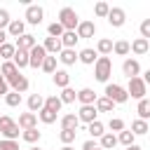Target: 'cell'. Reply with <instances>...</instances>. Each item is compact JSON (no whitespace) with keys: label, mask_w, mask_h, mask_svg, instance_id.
Listing matches in <instances>:
<instances>
[{"label":"cell","mask_w":150,"mask_h":150,"mask_svg":"<svg viewBox=\"0 0 150 150\" xmlns=\"http://www.w3.org/2000/svg\"><path fill=\"white\" fill-rule=\"evenodd\" d=\"M112 75V61L108 56H98L94 63V77L98 82H108V77Z\"/></svg>","instance_id":"1"},{"label":"cell","mask_w":150,"mask_h":150,"mask_svg":"<svg viewBox=\"0 0 150 150\" xmlns=\"http://www.w3.org/2000/svg\"><path fill=\"white\" fill-rule=\"evenodd\" d=\"M59 23L63 26V30H75L80 26V16H77V12L73 7H63L59 12Z\"/></svg>","instance_id":"2"},{"label":"cell","mask_w":150,"mask_h":150,"mask_svg":"<svg viewBox=\"0 0 150 150\" xmlns=\"http://www.w3.org/2000/svg\"><path fill=\"white\" fill-rule=\"evenodd\" d=\"M0 134H2L5 141H16V138H19V124H16L12 117L2 115V117H0Z\"/></svg>","instance_id":"3"},{"label":"cell","mask_w":150,"mask_h":150,"mask_svg":"<svg viewBox=\"0 0 150 150\" xmlns=\"http://www.w3.org/2000/svg\"><path fill=\"white\" fill-rule=\"evenodd\" d=\"M145 91H148V84L141 80V77H131L129 80V84H127V94L131 96V98H145Z\"/></svg>","instance_id":"4"},{"label":"cell","mask_w":150,"mask_h":150,"mask_svg":"<svg viewBox=\"0 0 150 150\" xmlns=\"http://www.w3.org/2000/svg\"><path fill=\"white\" fill-rule=\"evenodd\" d=\"M105 98H110L112 103H127L129 101V94L120 84H105Z\"/></svg>","instance_id":"5"},{"label":"cell","mask_w":150,"mask_h":150,"mask_svg":"<svg viewBox=\"0 0 150 150\" xmlns=\"http://www.w3.org/2000/svg\"><path fill=\"white\" fill-rule=\"evenodd\" d=\"M45 59H47V52H45L42 45H35V47L28 52V66H30V68H40Z\"/></svg>","instance_id":"6"},{"label":"cell","mask_w":150,"mask_h":150,"mask_svg":"<svg viewBox=\"0 0 150 150\" xmlns=\"http://www.w3.org/2000/svg\"><path fill=\"white\" fill-rule=\"evenodd\" d=\"M42 16H45V9H42L40 5H28V7H26V21H28L30 26L42 23Z\"/></svg>","instance_id":"7"},{"label":"cell","mask_w":150,"mask_h":150,"mask_svg":"<svg viewBox=\"0 0 150 150\" xmlns=\"http://www.w3.org/2000/svg\"><path fill=\"white\" fill-rule=\"evenodd\" d=\"M108 23L112 26V28H120V26H124V21H127V14H124V9L122 7H110V12H108Z\"/></svg>","instance_id":"8"},{"label":"cell","mask_w":150,"mask_h":150,"mask_svg":"<svg viewBox=\"0 0 150 150\" xmlns=\"http://www.w3.org/2000/svg\"><path fill=\"white\" fill-rule=\"evenodd\" d=\"M96 115H98L96 105H82V108H80V112H77V120H80V122L91 124V122H96Z\"/></svg>","instance_id":"9"},{"label":"cell","mask_w":150,"mask_h":150,"mask_svg":"<svg viewBox=\"0 0 150 150\" xmlns=\"http://www.w3.org/2000/svg\"><path fill=\"white\" fill-rule=\"evenodd\" d=\"M23 33H26V21H21V19H12L9 26H7V35H9V38H21Z\"/></svg>","instance_id":"10"},{"label":"cell","mask_w":150,"mask_h":150,"mask_svg":"<svg viewBox=\"0 0 150 150\" xmlns=\"http://www.w3.org/2000/svg\"><path fill=\"white\" fill-rule=\"evenodd\" d=\"M122 73L131 80V77H138V73H141V63L136 61V59H127L124 63H122Z\"/></svg>","instance_id":"11"},{"label":"cell","mask_w":150,"mask_h":150,"mask_svg":"<svg viewBox=\"0 0 150 150\" xmlns=\"http://www.w3.org/2000/svg\"><path fill=\"white\" fill-rule=\"evenodd\" d=\"M75 33H77V38H94L96 23L94 21H80V26L75 28Z\"/></svg>","instance_id":"12"},{"label":"cell","mask_w":150,"mask_h":150,"mask_svg":"<svg viewBox=\"0 0 150 150\" xmlns=\"http://www.w3.org/2000/svg\"><path fill=\"white\" fill-rule=\"evenodd\" d=\"M0 75H2V80L9 84V82H12V80L19 75V68H16L12 61H5V63H2V68H0Z\"/></svg>","instance_id":"13"},{"label":"cell","mask_w":150,"mask_h":150,"mask_svg":"<svg viewBox=\"0 0 150 150\" xmlns=\"http://www.w3.org/2000/svg\"><path fill=\"white\" fill-rule=\"evenodd\" d=\"M96 98H98V96H96V91H94V89H89V87H84V89H80V91H77V101H80L82 105H94V103H96Z\"/></svg>","instance_id":"14"},{"label":"cell","mask_w":150,"mask_h":150,"mask_svg":"<svg viewBox=\"0 0 150 150\" xmlns=\"http://www.w3.org/2000/svg\"><path fill=\"white\" fill-rule=\"evenodd\" d=\"M35 45H38V42H35V35H30V33H23L21 38H16V49L30 52V49H33Z\"/></svg>","instance_id":"15"},{"label":"cell","mask_w":150,"mask_h":150,"mask_svg":"<svg viewBox=\"0 0 150 150\" xmlns=\"http://www.w3.org/2000/svg\"><path fill=\"white\" fill-rule=\"evenodd\" d=\"M23 131L26 129H35V124H38V115L35 112H23V115H19V122H16Z\"/></svg>","instance_id":"16"},{"label":"cell","mask_w":150,"mask_h":150,"mask_svg":"<svg viewBox=\"0 0 150 150\" xmlns=\"http://www.w3.org/2000/svg\"><path fill=\"white\" fill-rule=\"evenodd\" d=\"M42 47H45V52H47V54H54V56H56V54H61V49H63L61 38H47Z\"/></svg>","instance_id":"17"},{"label":"cell","mask_w":150,"mask_h":150,"mask_svg":"<svg viewBox=\"0 0 150 150\" xmlns=\"http://www.w3.org/2000/svg\"><path fill=\"white\" fill-rule=\"evenodd\" d=\"M96 59H98V54H96V49H91V47H87V49H82V52L77 54V61H82V63H87V66H94Z\"/></svg>","instance_id":"18"},{"label":"cell","mask_w":150,"mask_h":150,"mask_svg":"<svg viewBox=\"0 0 150 150\" xmlns=\"http://www.w3.org/2000/svg\"><path fill=\"white\" fill-rule=\"evenodd\" d=\"M9 87H12V91H16V94H23V91L28 89V77L19 73V75H16V77L9 82Z\"/></svg>","instance_id":"19"},{"label":"cell","mask_w":150,"mask_h":150,"mask_svg":"<svg viewBox=\"0 0 150 150\" xmlns=\"http://www.w3.org/2000/svg\"><path fill=\"white\" fill-rule=\"evenodd\" d=\"M42 108H45V98H42V94H30V96H28V110L38 115Z\"/></svg>","instance_id":"20"},{"label":"cell","mask_w":150,"mask_h":150,"mask_svg":"<svg viewBox=\"0 0 150 150\" xmlns=\"http://www.w3.org/2000/svg\"><path fill=\"white\" fill-rule=\"evenodd\" d=\"M77 33L75 30H66L63 35H61V45H63V49H75V45H77Z\"/></svg>","instance_id":"21"},{"label":"cell","mask_w":150,"mask_h":150,"mask_svg":"<svg viewBox=\"0 0 150 150\" xmlns=\"http://www.w3.org/2000/svg\"><path fill=\"white\" fill-rule=\"evenodd\" d=\"M77 124H80V120H77V115H73V112H68V115H63V117H61V129L77 131Z\"/></svg>","instance_id":"22"},{"label":"cell","mask_w":150,"mask_h":150,"mask_svg":"<svg viewBox=\"0 0 150 150\" xmlns=\"http://www.w3.org/2000/svg\"><path fill=\"white\" fill-rule=\"evenodd\" d=\"M136 112H138V120L148 122V120H150V98H141V101H138Z\"/></svg>","instance_id":"23"},{"label":"cell","mask_w":150,"mask_h":150,"mask_svg":"<svg viewBox=\"0 0 150 150\" xmlns=\"http://www.w3.org/2000/svg\"><path fill=\"white\" fill-rule=\"evenodd\" d=\"M59 61H61L63 66H73V63L77 61V52H75V49H61Z\"/></svg>","instance_id":"24"},{"label":"cell","mask_w":150,"mask_h":150,"mask_svg":"<svg viewBox=\"0 0 150 150\" xmlns=\"http://www.w3.org/2000/svg\"><path fill=\"white\" fill-rule=\"evenodd\" d=\"M112 40H108V38H101L98 42H96V54H103V56H108L110 52H112Z\"/></svg>","instance_id":"25"},{"label":"cell","mask_w":150,"mask_h":150,"mask_svg":"<svg viewBox=\"0 0 150 150\" xmlns=\"http://www.w3.org/2000/svg\"><path fill=\"white\" fill-rule=\"evenodd\" d=\"M12 63L21 70V68H26L28 66V52H23V49H16L14 52V59H12Z\"/></svg>","instance_id":"26"},{"label":"cell","mask_w":150,"mask_h":150,"mask_svg":"<svg viewBox=\"0 0 150 150\" xmlns=\"http://www.w3.org/2000/svg\"><path fill=\"white\" fill-rule=\"evenodd\" d=\"M148 49H150V42L143 40V38H136V40L131 42V52H134V54H145Z\"/></svg>","instance_id":"27"},{"label":"cell","mask_w":150,"mask_h":150,"mask_svg":"<svg viewBox=\"0 0 150 150\" xmlns=\"http://www.w3.org/2000/svg\"><path fill=\"white\" fill-rule=\"evenodd\" d=\"M54 84L61 87V89H66V87L70 84V75H68L66 70H56V73H54Z\"/></svg>","instance_id":"28"},{"label":"cell","mask_w":150,"mask_h":150,"mask_svg":"<svg viewBox=\"0 0 150 150\" xmlns=\"http://www.w3.org/2000/svg\"><path fill=\"white\" fill-rule=\"evenodd\" d=\"M96 110L98 112H112V108H115V103L110 101V98H105V96H101V98H96Z\"/></svg>","instance_id":"29"},{"label":"cell","mask_w":150,"mask_h":150,"mask_svg":"<svg viewBox=\"0 0 150 150\" xmlns=\"http://www.w3.org/2000/svg\"><path fill=\"white\" fill-rule=\"evenodd\" d=\"M115 145H117V136L115 134H103L101 136V145H98L101 150H112Z\"/></svg>","instance_id":"30"},{"label":"cell","mask_w":150,"mask_h":150,"mask_svg":"<svg viewBox=\"0 0 150 150\" xmlns=\"http://www.w3.org/2000/svg\"><path fill=\"white\" fill-rule=\"evenodd\" d=\"M112 52H115L117 56H127V54L131 52V45H129L127 40H117V42L112 45Z\"/></svg>","instance_id":"31"},{"label":"cell","mask_w":150,"mask_h":150,"mask_svg":"<svg viewBox=\"0 0 150 150\" xmlns=\"http://www.w3.org/2000/svg\"><path fill=\"white\" fill-rule=\"evenodd\" d=\"M61 105H63V103H61V98H59V96H47V98H45V108H47V110H52V112H56V115H59Z\"/></svg>","instance_id":"32"},{"label":"cell","mask_w":150,"mask_h":150,"mask_svg":"<svg viewBox=\"0 0 150 150\" xmlns=\"http://www.w3.org/2000/svg\"><path fill=\"white\" fill-rule=\"evenodd\" d=\"M148 122H143V120H134L131 122V134L134 136H143V134H148Z\"/></svg>","instance_id":"33"},{"label":"cell","mask_w":150,"mask_h":150,"mask_svg":"<svg viewBox=\"0 0 150 150\" xmlns=\"http://www.w3.org/2000/svg\"><path fill=\"white\" fill-rule=\"evenodd\" d=\"M14 52H16V45H9V42H5V45L0 47V59H5V61H12V59H14Z\"/></svg>","instance_id":"34"},{"label":"cell","mask_w":150,"mask_h":150,"mask_svg":"<svg viewBox=\"0 0 150 150\" xmlns=\"http://www.w3.org/2000/svg\"><path fill=\"white\" fill-rule=\"evenodd\" d=\"M38 117H40V122H45V124H54L56 122V112H52V110H47V108H42L40 112H38Z\"/></svg>","instance_id":"35"},{"label":"cell","mask_w":150,"mask_h":150,"mask_svg":"<svg viewBox=\"0 0 150 150\" xmlns=\"http://www.w3.org/2000/svg\"><path fill=\"white\" fill-rule=\"evenodd\" d=\"M21 138H23L26 143H38V141H40V131H38V127H35V129H26V131L21 134Z\"/></svg>","instance_id":"36"},{"label":"cell","mask_w":150,"mask_h":150,"mask_svg":"<svg viewBox=\"0 0 150 150\" xmlns=\"http://www.w3.org/2000/svg\"><path fill=\"white\" fill-rule=\"evenodd\" d=\"M40 68H42L45 73H52V75H54V73H56V56H47Z\"/></svg>","instance_id":"37"},{"label":"cell","mask_w":150,"mask_h":150,"mask_svg":"<svg viewBox=\"0 0 150 150\" xmlns=\"http://www.w3.org/2000/svg\"><path fill=\"white\" fill-rule=\"evenodd\" d=\"M59 98H61V103H73V101L77 98V91H75V89H70V87H66V89L61 91V96H59Z\"/></svg>","instance_id":"38"},{"label":"cell","mask_w":150,"mask_h":150,"mask_svg":"<svg viewBox=\"0 0 150 150\" xmlns=\"http://www.w3.org/2000/svg\"><path fill=\"white\" fill-rule=\"evenodd\" d=\"M87 131H89V134H91L94 138H101V136L105 134V131H103V124H101L98 120H96V122H91V124L87 127Z\"/></svg>","instance_id":"39"},{"label":"cell","mask_w":150,"mask_h":150,"mask_svg":"<svg viewBox=\"0 0 150 150\" xmlns=\"http://www.w3.org/2000/svg\"><path fill=\"white\" fill-rule=\"evenodd\" d=\"M75 136H77V131H70V129H61V134H59V138H61L63 145H70L75 141Z\"/></svg>","instance_id":"40"},{"label":"cell","mask_w":150,"mask_h":150,"mask_svg":"<svg viewBox=\"0 0 150 150\" xmlns=\"http://www.w3.org/2000/svg\"><path fill=\"white\" fill-rule=\"evenodd\" d=\"M47 33H49V38H61V35H63L66 30H63V26H61L59 21H54V23H49Z\"/></svg>","instance_id":"41"},{"label":"cell","mask_w":150,"mask_h":150,"mask_svg":"<svg viewBox=\"0 0 150 150\" xmlns=\"http://www.w3.org/2000/svg\"><path fill=\"white\" fill-rule=\"evenodd\" d=\"M5 103H7L9 108H16V105H21V94H16V91H9V94L5 96Z\"/></svg>","instance_id":"42"},{"label":"cell","mask_w":150,"mask_h":150,"mask_svg":"<svg viewBox=\"0 0 150 150\" xmlns=\"http://www.w3.org/2000/svg\"><path fill=\"white\" fill-rule=\"evenodd\" d=\"M117 143H122V145H134V134L131 131H120V136H117Z\"/></svg>","instance_id":"43"},{"label":"cell","mask_w":150,"mask_h":150,"mask_svg":"<svg viewBox=\"0 0 150 150\" xmlns=\"http://www.w3.org/2000/svg\"><path fill=\"white\" fill-rule=\"evenodd\" d=\"M108 12H110V5L108 2H96V7H94V14L96 16H108Z\"/></svg>","instance_id":"44"},{"label":"cell","mask_w":150,"mask_h":150,"mask_svg":"<svg viewBox=\"0 0 150 150\" xmlns=\"http://www.w3.org/2000/svg\"><path fill=\"white\" fill-rule=\"evenodd\" d=\"M138 30H141V38L150 42V19H143V21H141V28H138Z\"/></svg>","instance_id":"45"},{"label":"cell","mask_w":150,"mask_h":150,"mask_svg":"<svg viewBox=\"0 0 150 150\" xmlns=\"http://www.w3.org/2000/svg\"><path fill=\"white\" fill-rule=\"evenodd\" d=\"M108 127H110L112 131H124V122H122L120 117H110V122H108Z\"/></svg>","instance_id":"46"},{"label":"cell","mask_w":150,"mask_h":150,"mask_svg":"<svg viewBox=\"0 0 150 150\" xmlns=\"http://www.w3.org/2000/svg\"><path fill=\"white\" fill-rule=\"evenodd\" d=\"M9 21H12V19H9V12H7V9H0V30H5V28L9 26Z\"/></svg>","instance_id":"47"},{"label":"cell","mask_w":150,"mask_h":150,"mask_svg":"<svg viewBox=\"0 0 150 150\" xmlns=\"http://www.w3.org/2000/svg\"><path fill=\"white\" fill-rule=\"evenodd\" d=\"M0 150H19V143L16 141H0Z\"/></svg>","instance_id":"48"},{"label":"cell","mask_w":150,"mask_h":150,"mask_svg":"<svg viewBox=\"0 0 150 150\" xmlns=\"http://www.w3.org/2000/svg\"><path fill=\"white\" fill-rule=\"evenodd\" d=\"M9 94V84L2 80V75H0V96H7Z\"/></svg>","instance_id":"49"},{"label":"cell","mask_w":150,"mask_h":150,"mask_svg":"<svg viewBox=\"0 0 150 150\" xmlns=\"http://www.w3.org/2000/svg\"><path fill=\"white\" fill-rule=\"evenodd\" d=\"M82 150H101V148H98L94 141H84V143H82Z\"/></svg>","instance_id":"50"},{"label":"cell","mask_w":150,"mask_h":150,"mask_svg":"<svg viewBox=\"0 0 150 150\" xmlns=\"http://www.w3.org/2000/svg\"><path fill=\"white\" fill-rule=\"evenodd\" d=\"M7 38H9V35H7V30H0V47L7 42Z\"/></svg>","instance_id":"51"},{"label":"cell","mask_w":150,"mask_h":150,"mask_svg":"<svg viewBox=\"0 0 150 150\" xmlns=\"http://www.w3.org/2000/svg\"><path fill=\"white\" fill-rule=\"evenodd\" d=\"M141 80H143V82H145V84H150V68H148V70H145V75H143V77H141Z\"/></svg>","instance_id":"52"},{"label":"cell","mask_w":150,"mask_h":150,"mask_svg":"<svg viewBox=\"0 0 150 150\" xmlns=\"http://www.w3.org/2000/svg\"><path fill=\"white\" fill-rule=\"evenodd\" d=\"M127 150H143V148H141V145H136V143H134V145H129V148H127Z\"/></svg>","instance_id":"53"},{"label":"cell","mask_w":150,"mask_h":150,"mask_svg":"<svg viewBox=\"0 0 150 150\" xmlns=\"http://www.w3.org/2000/svg\"><path fill=\"white\" fill-rule=\"evenodd\" d=\"M61 150H75V148H73V145H63Z\"/></svg>","instance_id":"54"},{"label":"cell","mask_w":150,"mask_h":150,"mask_svg":"<svg viewBox=\"0 0 150 150\" xmlns=\"http://www.w3.org/2000/svg\"><path fill=\"white\" fill-rule=\"evenodd\" d=\"M30 150H40V148H35V145H33V148H30Z\"/></svg>","instance_id":"55"}]
</instances>
